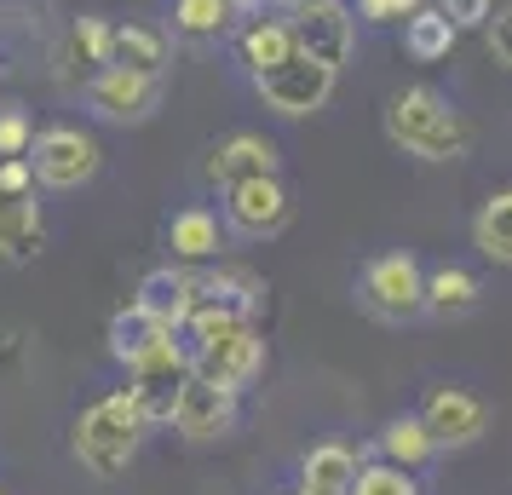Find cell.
I'll return each mask as SVG.
<instances>
[{"instance_id": "4fadbf2b", "label": "cell", "mask_w": 512, "mask_h": 495, "mask_svg": "<svg viewBox=\"0 0 512 495\" xmlns=\"http://www.w3.org/2000/svg\"><path fill=\"white\" fill-rule=\"evenodd\" d=\"M236 426V392L213 386V380L190 375L179 386V403H173V432L190 438V444H208V438H225Z\"/></svg>"}, {"instance_id": "5bb4252c", "label": "cell", "mask_w": 512, "mask_h": 495, "mask_svg": "<svg viewBox=\"0 0 512 495\" xmlns=\"http://www.w3.org/2000/svg\"><path fill=\"white\" fill-rule=\"evenodd\" d=\"M277 173V144L259 139V133H231L225 144H213L208 156V179L219 190L242 185V179H271Z\"/></svg>"}, {"instance_id": "e0dca14e", "label": "cell", "mask_w": 512, "mask_h": 495, "mask_svg": "<svg viewBox=\"0 0 512 495\" xmlns=\"http://www.w3.org/2000/svg\"><path fill=\"white\" fill-rule=\"evenodd\" d=\"M236 52H242V64L254 75H265V70H277V64H288V58L300 52V41H294V24H282V18H254V24L242 29Z\"/></svg>"}, {"instance_id": "e575fe53", "label": "cell", "mask_w": 512, "mask_h": 495, "mask_svg": "<svg viewBox=\"0 0 512 495\" xmlns=\"http://www.w3.org/2000/svg\"><path fill=\"white\" fill-rule=\"evenodd\" d=\"M300 495H311V490H300Z\"/></svg>"}, {"instance_id": "ffe728a7", "label": "cell", "mask_w": 512, "mask_h": 495, "mask_svg": "<svg viewBox=\"0 0 512 495\" xmlns=\"http://www.w3.org/2000/svg\"><path fill=\"white\" fill-rule=\"evenodd\" d=\"M167 248H173V260L179 265H202L219 254V219L208 208H185L173 213V225H167Z\"/></svg>"}, {"instance_id": "4316f807", "label": "cell", "mask_w": 512, "mask_h": 495, "mask_svg": "<svg viewBox=\"0 0 512 495\" xmlns=\"http://www.w3.org/2000/svg\"><path fill=\"white\" fill-rule=\"evenodd\" d=\"M236 18V0H173V29L190 41H213L225 35Z\"/></svg>"}, {"instance_id": "8992f818", "label": "cell", "mask_w": 512, "mask_h": 495, "mask_svg": "<svg viewBox=\"0 0 512 495\" xmlns=\"http://www.w3.org/2000/svg\"><path fill=\"white\" fill-rule=\"evenodd\" d=\"M29 167L47 190H81L98 173V144L81 127H47L29 144Z\"/></svg>"}, {"instance_id": "6da1fadb", "label": "cell", "mask_w": 512, "mask_h": 495, "mask_svg": "<svg viewBox=\"0 0 512 495\" xmlns=\"http://www.w3.org/2000/svg\"><path fill=\"white\" fill-rule=\"evenodd\" d=\"M386 139L420 162H455L472 150V121L432 87H409L386 104Z\"/></svg>"}, {"instance_id": "83f0119b", "label": "cell", "mask_w": 512, "mask_h": 495, "mask_svg": "<svg viewBox=\"0 0 512 495\" xmlns=\"http://www.w3.org/2000/svg\"><path fill=\"white\" fill-rule=\"evenodd\" d=\"M351 495H420V484L409 478V467L374 461V467H357V484H351Z\"/></svg>"}, {"instance_id": "603a6c76", "label": "cell", "mask_w": 512, "mask_h": 495, "mask_svg": "<svg viewBox=\"0 0 512 495\" xmlns=\"http://www.w3.org/2000/svg\"><path fill=\"white\" fill-rule=\"evenodd\" d=\"M116 64L121 70L162 75L167 70V35L156 24H116Z\"/></svg>"}, {"instance_id": "836d02e7", "label": "cell", "mask_w": 512, "mask_h": 495, "mask_svg": "<svg viewBox=\"0 0 512 495\" xmlns=\"http://www.w3.org/2000/svg\"><path fill=\"white\" fill-rule=\"evenodd\" d=\"M392 6H397V12H403V18H409V12H415L420 0H392Z\"/></svg>"}, {"instance_id": "4dcf8cb0", "label": "cell", "mask_w": 512, "mask_h": 495, "mask_svg": "<svg viewBox=\"0 0 512 495\" xmlns=\"http://www.w3.org/2000/svg\"><path fill=\"white\" fill-rule=\"evenodd\" d=\"M489 52H495V64H507L512 70V6H501V12H495V18H489Z\"/></svg>"}, {"instance_id": "ba28073f", "label": "cell", "mask_w": 512, "mask_h": 495, "mask_svg": "<svg viewBox=\"0 0 512 495\" xmlns=\"http://www.w3.org/2000/svg\"><path fill=\"white\" fill-rule=\"evenodd\" d=\"M156 104H162V75H144V70H98L87 81V110L98 121H121V127H133V121H150L156 116Z\"/></svg>"}, {"instance_id": "9c48e42d", "label": "cell", "mask_w": 512, "mask_h": 495, "mask_svg": "<svg viewBox=\"0 0 512 495\" xmlns=\"http://www.w3.org/2000/svg\"><path fill=\"white\" fill-rule=\"evenodd\" d=\"M190 375L213 380V386H225V392H248L259 375H265V340L254 329H236L225 340H202L196 352H190Z\"/></svg>"}, {"instance_id": "f546056e", "label": "cell", "mask_w": 512, "mask_h": 495, "mask_svg": "<svg viewBox=\"0 0 512 495\" xmlns=\"http://www.w3.org/2000/svg\"><path fill=\"white\" fill-rule=\"evenodd\" d=\"M443 12H449V24L455 29H489L495 0H443Z\"/></svg>"}, {"instance_id": "484cf974", "label": "cell", "mask_w": 512, "mask_h": 495, "mask_svg": "<svg viewBox=\"0 0 512 495\" xmlns=\"http://www.w3.org/2000/svg\"><path fill=\"white\" fill-rule=\"evenodd\" d=\"M70 58L87 64V70H110V64H116V24L98 18V12L75 18L70 24Z\"/></svg>"}, {"instance_id": "1f68e13d", "label": "cell", "mask_w": 512, "mask_h": 495, "mask_svg": "<svg viewBox=\"0 0 512 495\" xmlns=\"http://www.w3.org/2000/svg\"><path fill=\"white\" fill-rule=\"evenodd\" d=\"M0 190H12V196H29V190H35L29 156H6V162H0Z\"/></svg>"}, {"instance_id": "d590c367", "label": "cell", "mask_w": 512, "mask_h": 495, "mask_svg": "<svg viewBox=\"0 0 512 495\" xmlns=\"http://www.w3.org/2000/svg\"><path fill=\"white\" fill-rule=\"evenodd\" d=\"M0 495H6V490H0Z\"/></svg>"}, {"instance_id": "d6986e66", "label": "cell", "mask_w": 512, "mask_h": 495, "mask_svg": "<svg viewBox=\"0 0 512 495\" xmlns=\"http://www.w3.org/2000/svg\"><path fill=\"white\" fill-rule=\"evenodd\" d=\"M455 35H461V29L449 24L443 6H415V12L403 18V47H409L415 64H438V58H449Z\"/></svg>"}, {"instance_id": "d6a6232c", "label": "cell", "mask_w": 512, "mask_h": 495, "mask_svg": "<svg viewBox=\"0 0 512 495\" xmlns=\"http://www.w3.org/2000/svg\"><path fill=\"white\" fill-rule=\"evenodd\" d=\"M357 18H363V24H397L403 12H397L392 0H357Z\"/></svg>"}, {"instance_id": "7402d4cb", "label": "cell", "mask_w": 512, "mask_h": 495, "mask_svg": "<svg viewBox=\"0 0 512 495\" xmlns=\"http://www.w3.org/2000/svg\"><path fill=\"white\" fill-rule=\"evenodd\" d=\"M478 277L461 271V265H438V271H426V311H438V317H466V311L478 306Z\"/></svg>"}, {"instance_id": "30bf717a", "label": "cell", "mask_w": 512, "mask_h": 495, "mask_svg": "<svg viewBox=\"0 0 512 495\" xmlns=\"http://www.w3.org/2000/svg\"><path fill=\"white\" fill-rule=\"evenodd\" d=\"M288 213H294V202H288V190H282L277 173H271V179L225 185V225H231V236H242V242L277 236L282 225H288Z\"/></svg>"}, {"instance_id": "d4e9b609", "label": "cell", "mask_w": 512, "mask_h": 495, "mask_svg": "<svg viewBox=\"0 0 512 495\" xmlns=\"http://www.w3.org/2000/svg\"><path fill=\"white\" fill-rule=\"evenodd\" d=\"M162 334H167V329L156 323V317H144L139 306H127V311H116V317H110V357L133 369V363H139V357L150 352L156 340H162Z\"/></svg>"}, {"instance_id": "7c38bea8", "label": "cell", "mask_w": 512, "mask_h": 495, "mask_svg": "<svg viewBox=\"0 0 512 495\" xmlns=\"http://www.w3.org/2000/svg\"><path fill=\"white\" fill-rule=\"evenodd\" d=\"M351 12L346 0H300L294 6V41H300L305 58H317V64H328V70H340L351 58Z\"/></svg>"}, {"instance_id": "52a82bcc", "label": "cell", "mask_w": 512, "mask_h": 495, "mask_svg": "<svg viewBox=\"0 0 512 495\" xmlns=\"http://www.w3.org/2000/svg\"><path fill=\"white\" fill-rule=\"evenodd\" d=\"M334 75H340V70H328V64H317V58L294 52L288 64L254 75V87H259V98H265L277 116H311V110H323V104H328Z\"/></svg>"}, {"instance_id": "9a60e30c", "label": "cell", "mask_w": 512, "mask_h": 495, "mask_svg": "<svg viewBox=\"0 0 512 495\" xmlns=\"http://www.w3.org/2000/svg\"><path fill=\"white\" fill-rule=\"evenodd\" d=\"M190 288H196V271H185V265H156V271L139 283L133 306H139L144 317H156L162 329H185V317H190Z\"/></svg>"}, {"instance_id": "cb8c5ba5", "label": "cell", "mask_w": 512, "mask_h": 495, "mask_svg": "<svg viewBox=\"0 0 512 495\" xmlns=\"http://www.w3.org/2000/svg\"><path fill=\"white\" fill-rule=\"evenodd\" d=\"M380 455L392 461V467H426L432 455H438V444H432V432H426V421L420 415H397L386 432H380Z\"/></svg>"}, {"instance_id": "f1b7e54d", "label": "cell", "mask_w": 512, "mask_h": 495, "mask_svg": "<svg viewBox=\"0 0 512 495\" xmlns=\"http://www.w3.org/2000/svg\"><path fill=\"white\" fill-rule=\"evenodd\" d=\"M29 144H35V127H29L24 110H0V162L6 156H29Z\"/></svg>"}, {"instance_id": "277c9868", "label": "cell", "mask_w": 512, "mask_h": 495, "mask_svg": "<svg viewBox=\"0 0 512 495\" xmlns=\"http://www.w3.org/2000/svg\"><path fill=\"white\" fill-rule=\"evenodd\" d=\"M357 300L380 317V323H409L426 311V271L415 254H380L363 265L357 277Z\"/></svg>"}, {"instance_id": "5b68a950", "label": "cell", "mask_w": 512, "mask_h": 495, "mask_svg": "<svg viewBox=\"0 0 512 495\" xmlns=\"http://www.w3.org/2000/svg\"><path fill=\"white\" fill-rule=\"evenodd\" d=\"M127 392L133 403L144 409V421L150 426H173V403H179V386L190 380V352L179 346V329H167L150 352L127 369Z\"/></svg>"}, {"instance_id": "ac0fdd59", "label": "cell", "mask_w": 512, "mask_h": 495, "mask_svg": "<svg viewBox=\"0 0 512 495\" xmlns=\"http://www.w3.org/2000/svg\"><path fill=\"white\" fill-rule=\"evenodd\" d=\"M357 484V455L346 444H317L300 461V490L311 495H351Z\"/></svg>"}, {"instance_id": "3957f363", "label": "cell", "mask_w": 512, "mask_h": 495, "mask_svg": "<svg viewBox=\"0 0 512 495\" xmlns=\"http://www.w3.org/2000/svg\"><path fill=\"white\" fill-rule=\"evenodd\" d=\"M259 306H265V283L242 265H219V271H202L196 288H190V317L185 329L190 340H225L236 329H254Z\"/></svg>"}, {"instance_id": "44dd1931", "label": "cell", "mask_w": 512, "mask_h": 495, "mask_svg": "<svg viewBox=\"0 0 512 495\" xmlns=\"http://www.w3.org/2000/svg\"><path fill=\"white\" fill-rule=\"evenodd\" d=\"M472 242H478V254L495 265H512V190H495L478 219H472Z\"/></svg>"}, {"instance_id": "8fae6325", "label": "cell", "mask_w": 512, "mask_h": 495, "mask_svg": "<svg viewBox=\"0 0 512 495\" xmlns=\"http://www.w3.org/2000/svg\"><path fill=\"white\" fill-rule=\"evenodd\" d=\"M420 421H426L438 449H466L489 432V403L472 398L466 386H432L420 398Z\"/></svg>"}, {"instance_id": "2e32d148", "label": "cell", "mask_w": 512, "mask_h": 495, "mask_svg": "<svg viewBox=\"0 0 512 495\" xmlns=\"http://www.w3.org/2000/svg\"><path fill=\"white\" fill-rule=\"evenodd\" d=\"M41 236H47V219H41L35 190H29V196L0 190V260L6 265L35 260V254H41Z\"/></svg>"}, {"instance_id": "7a4b0ae2", "label": "cell", "mask_w": 512, "mask_h": 495, "mask_svg": "<svg viewBox=\"0 0 512 495\" xmlns=\"http://www.w3.org/2000/svg\"><path fill=\"white\" fill-rule=\"evenodd\" d=\"M144 409L133 403V392H110L93 409H81L75 421V461L93 472V478H121L133 467V455L144 444Z\"/></svg>"}]
</instances>
